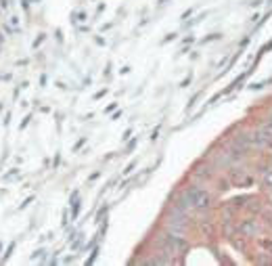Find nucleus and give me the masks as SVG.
I'll return each instance as SVG.
<instances>
[{"instance_id": "nucleus-1", "label": "nucleus", "mask_w": 272, "mask_h": 266, "mask_svg": "<svg viewBox=\"0 0 272 266\" xmlns=\"http://www.w3.org/2000/svg\"><path fill=\"white\" fill-rule=\"evenodd\" d=\"M185 199H187V203H189L191 208H197V210L209 208V195H207V191L199 189V186H193V189H189L187 195H185Z\"/></svg>"}, {"instance_id": "nucleus-2", "label": "nucleus", "mask_w": 272, "mask_h": 266, "mask_svg": "<svg viewBox=\"0 0 272 266\" xmlns=\"http://www.w3.org/2000/svg\"><path fill=\"white\" fill-rule=\"evenodd\" d=\"M165 245H168L170 252H183L187 247V241L183 237H176V235H168V237H165Z\"/></svg>"}, {"instance_id": "nucleus-3", "label": "nucleus", "mask_w": 272, "mask_h": 266, "mask_svg": "<svg viewBox=\"0 0 272 266\" xmlns=\"http://www.w3.org/2000/svg\"><path fill=\"white\" fill-rule=\"evenodd\" d=\"M243 231H245V233H255V231H258V224H255L253 220H247V222L243 224Z\"/></svg>"}, {"instance_id": "nucleus-4", "label": "nucleus", "mask_w": 272, "mask_h": 266, "mask_svg": "<svg viewBox=\"0 0 272 266\" xmlns=\"http://www.w3.org/2000/svg\"><path fill=\"white\" fill-rule=\"evenodd\" d=\"M264 184L272 189V170H264Z\"/></svg>"}, {"instance_id": "nucleus-5", "label": "nucleus", "mask_w": 272, "mask_h": 266, "mask_svg": "<svg viewBox=\"0 0 272 266\" xmlns=\"http://www.w3.org/2000/svg\"><path fill=\"white\" fill-rule=\"evenodd\" d=\"M268 124H270V126H272V116H270V122H268Z\"/></svg>"}]
</instances>
